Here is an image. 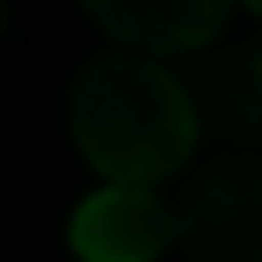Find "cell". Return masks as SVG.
<instances>
[{
    "mask_svg": "<svg viewBox=\"0 0 262 262\" xmlns=\"http://www.w3.org/2000/svg\"><path fill=\"white\" fill-rule=\"evenodd\" d=\"M70 140L111 187H163L198 151L181 70L117 47L88 58L70 82Z\"/></svg>",
    "mask_w": 262,
    "mask_h": 262,
    "instance_id": "1",
    "label": "cell"
},
{
    "mask_svg": "<svg viewBox=\"0 0 262 262\" xmlns=\"http://www.w3.org/2000/svg\"><path fill=\"white\" fill-rule=\"evenodd\" d=\"M175 245L192 262H262V158L210 163L175 204Z\"/></svg>",
    "mask_w": 262,
    "mask_h": 262,
    "instance_id": "2",
    "label": "cell"
},
{
    "mask_svg": "<svg viewBox=\"0 0 262 262\" xmlns=\"http://www.w3.org/2000/svg\"><path fill=\"white\" fill-rule=\"evenodd\" d=\"M175 245V204L158 187H111L88 192L70 210V251L82 262H158Z\"/></svg>",
    "mask_w": 262,
    "mask_h": 262,
    "instance_id": "3",
    "label": "cell"
},
{
    "mask_svg": "<svg viewBox=\"0 0 262 262\" xmlns=\"http://www.w3.org/2000/svg\"><path fill=\"white\" fill-rule=\"evenodd\" d=\"M82 12L111 35L117 53L175 58L222 41L233 0H82Z\"/></svg>",
    "mask_w": 262,
    "mask_h": 262,
    "instance_id": "4",
    "label": "cell"
},
{
    "mask_svg": "<svg viewBox=\"0 0 262 262\" xmlns=\"http://www.w3.org/2000/svg\"><path fill=\"white\" fill-rule=\"evenodd\" d=\"M181 88H187L198 140L245 146L262 134V64H256L251 41H233V47L210 41L192 58V70L181 76Z\"/></svg>",
    "mask_w": 262,
    "mask_h": 262,
    "instance_id": "5",
    "label": "cell"
},
{
    "mask_svg": "<svg viewBox=\"0 0 262 262\" xmlns=\"http://www.w3.org/2000/svg\"><path fill=\"white\" fill-rule=\"evenodd\" d=\"M245 6H251V12H256V18H262V0H245Z\"/></svg>",
    "mask_w": 262,
    "mask_h": 262,
    "instance_id": "6",
    "label": "cell"
},
{
    "mask_svg": "<svg viewBox=\"0 0 262 262\" xmlns=\"http://www.w3.org/2000/svg\"><path fill=\"white\" fill-rule=\"evenodd\" d=\"M251 53H256V64H262V41H251Z\"/></svg>",
    "mask_w": 262,
    "mask_h": 262,
    "instance_id": "7",
    "label": "cell"
}]
</instances>
